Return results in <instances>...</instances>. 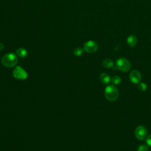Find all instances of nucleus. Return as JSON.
<instances>
[{"mask_svg":"<svg viewBox=\"0 0 151 151\" xmlns=\"http://www.w3.org/2000/svg\"><path fill=\"white\" fill-rule=\"evenodd\" d=\"M129 79L132 83L134 84H139L142 79L140 73L136 70H132L129 74Z\"/></svg>","mask_w":151,"mask_h":151,"instance_id":"obj_7","label":"nucleus"},{"mask_svg":"<svg viewBox=\"0 0 151 151\" xmlns=\"http://www.w3.org/2000/svg\"><path fill=\"white\" fill-rule=\"evenodd\" d=\"M83 49L87 52L93 53L97 50L98 44L96 42L94 41L89 40L84 43Z\"/></svg>","mask_w":151,"mask_h":151,"instance_id":"obj_6","label":"nucleus"},{"mask_svg":"<svg viewBox=\"0 0 151 151\" xmlns=\"http://www.w3.org/2000/svg\"><path fill=\"white\" fill-rule=\"evenodd\" d=\"M138 88L141 91H145L147 89V85L144 82H140L138 84Z\"/></svg>","mask_w":151,"mask_h":151,"instance_id":"obj_14","label":"nucleus"},{"mask_svg":"<svg viewBox=\"0 0 151 151\" xmlns=\"http://www.w3.org/2000/svg\"><path fill=\"white\" fill-rule=\"evenodd\" d=\"M18 63V58L14 53H8L4 55L1 59V63L6 67H13Z\"/></svg>","mask_w":151,"mask_h":151,"instance_id":"obj_2","label":"nucleus"},{"mask_svg":"<svg viewBox=\"0 0 151 151\" xmlns=\"http://www.w3.org/2000/svg\"><path fill=\"white\" fill-rule=\"evenodd\" d=\"M116 67L118 70L123 72L128 71L131 67L129 61L125 58H119L116 60Z\"/></svg>","mask_w":151,"mask_h":151,"instance_id":"obj_3","label":"nucleus"},{"mask_svg":"<svg viewBox=\"0 0 151 151\" xmlns=\"http://www.w3.org/2000/svg\"><path fill=\"white\" fill-rule=\"evenodd\" d=\"M83 51H84V49H83L82 48L77 47L74 50L73 54L76 56H80L83 54Z\"/></svg>","mask_w":151,"mask_h":151,"instance_id":"obj_13","label":"nucleus"},{"mask_svg":"<svg viewBox=\"0 0 151 151\" xmlns=\"http://www.w3.org/2000/svg\"><path fill=\"white\" fill-rule=\"evenodd\" d=\"M137 151H149V148L146 145H141L138 147Z\"/></svg>","mask_w":151,"mask_h":151,"instance_id":"obj_15","label":"nucleus"},{"mask_svg":"<svg viewBox=\"0 0 151 151\" xmlns=\"http://www.w3.org/2000/svg\"><path fill=\"white\" fill-rule=\"evenodd\" d=\"M17 55L21 58H24L27 55V51L24 48H19L16 50Z\"/></svg>","mask_w":151,"mask_h":151,"instance_id":"obj_11","label":"nucleus"},{"mask_svg":"<svg viewBox=\"0 0 151 151\" xmlns=\"http://www.w3.org/2000/svg\"><path fill=\"white\" fill-rule=\"evenodd\" d=\"M100 80L104 84H108L111 81L110 76L106 73H103L100 76Z\"/></svg>","mask_w":151,"mask_h":151,"instance_id":"obj_8","label":"nucleus"},{"mask_svg":"<svg viewBox=\"0 0 151 151\" xmlns=\"http://www.w3.org/2000/svg\"><path fill=\"white\" fill-rule=\"evenodd\" d=\"M134 134L138 140H143L146 138L147 135V131L145 126L140 125L136 128Z\"/></svg>","mask_w":151,"mask_h":151,"instance_id":"obj_5","label":"nucleus"},{"mask_svg":"<svg viewBox=\"0 0 151 151\" xmlns=\"http://www.w3.org/2000/svg\"><path fill=\"white\" fill-rule=\"evenodd\" d=\"M137 42V38L134 35H130L127 38V43L130 47H134Z\"/></svg>","mask_w":151,"mask_h":151,"instance_id":"obj_9","label":"nucleus"},{"mask_svg":"<svg viewBox=\"0 0 151 151\" xmlns=\"http://www.w3.org/2000/svg\"><path fill=\"white\" fill-rule=\"evenodd\" d=\"M121 78L118 76H114L111 78V82L113 85H117L121 83Z\"/></svg>","mask_w":151,"mask_h":151,"instance_id":"obj_12","label":"nucleus"},{"mask_svg":"<svg viewBox=\"0 0 151 151\" xmlns=\"http://www.w3.org/2000/svg\"><path fill=\"white\" fill-rule=\"evenodd\" d=\"M118 88L113 84L107 86L104 90V96L106 99L110 101L116 100L119 97Z\"/></svg>","mask_w":151,"mask_h":151,"instance_id":"obj_1","label":"nucleus"},{"mask_svg":"<svg viewBox=\"0 0 151 151\" xmlns=\"http://www.w3.org/2000/svg\"><path fill=\"white\" fill-rule=\"evenodd\" d=\"M4 48V45L2 42H0V51L2 50Z\"/></svg>","mask_w":151,"mask_h":151,"instance_id":"obj_17","label":"nucleus"},{"mask_svg":"<svg viewBox=\"0 0 151 151\" xmlns=\"http://www.w3.org/2000/svg\"><path fill=\"white\" fill-rule=\"evenodd\" d=\"M14 78L18 80H25L27 78V73L20 66H17L12 73Z\"/></svg>","mask_w":151,"mask_h":151,"instance_id":"obj_4","label":"nucleus"},{"mask_svg":"<svg viewBox=\"0 0 151 151\" xmlns=\"http://www.w3.org/2000/svg\"><path fill=\"white\" fill-rule=\"evenodd\" d=\"M146 143L147 144V145L151 146V134L146 137Z\"/></svg>","mask_w":151,"mask_h":151,"instance_id":"obj_16","label":"nucleus"},{"mask_svg":"<svg viewBox=\"0 0 151 151\" xmlns=\"http://www.w3.org/2000/svg\"><path fill=\"white\" fill-rule=\"evenodd\" d=\"M102 64H103V66L104 67L109 68H111L113 66L114 62L112 60H111L110 58H106L103 61Z\"/></svg>","mask_w":151,"mask_h":151,"instance_id":"obj_10","label":"nucleus"}]
</instances>
